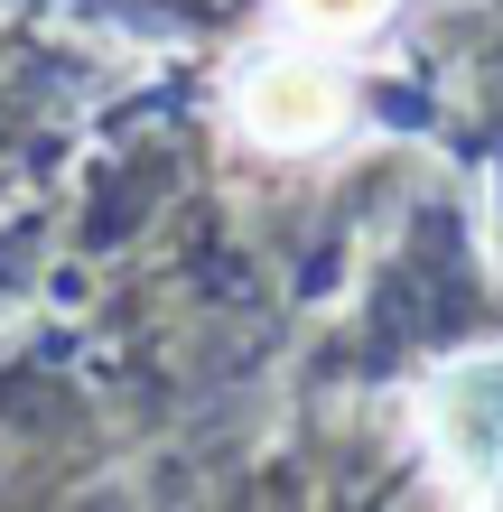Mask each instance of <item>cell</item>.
Returning <instances> with one entry per match:
<instances>
[{
  "label": "cell",
  "mask_w": 503,
  "mask_h": 512,
  "mask_svg": "<svg viewBox=\"0 0 503 512\" xmlns=\"http://www.w3.org/2000/svg\"><path fill=\"white\" fill-rule=\"evenodd\" d=\"M233 112L261 149H317L327 131H345V75H327L317 56H261L233 84Z\"/></svg>",
  "instance_id": "cell-1"
},
{
  "label": "cell",
  "mask_w": 503,
  "mask_h": 512,
  "mask_svg": "<svg viewBox=\"0 0 503 512\" xmlns=\"http://www.w3.org/2000/svg\"><path fill=\"white\" fill-rule=\"evenodd\" d=\"M429 438L466 485H503V354L448 364L429 391Z\"/></svg>",
  "instance_id": "cell-2"
},
{
  "label": "cell",
  "mask_w": 503,
  "mask_h": 512,
  "mask_svg": "<svg viewBox=\"0 0 503 512\" xmlns=\"http://www.w3.org/2000/svg\"><path fill=\"white\" fill-rule=\"evenodd\" d=\"M289 10L317 28H364V19H382V0H289Z\"/></svg>",
  "instance_id": "cell-3"
}]
</instances>
